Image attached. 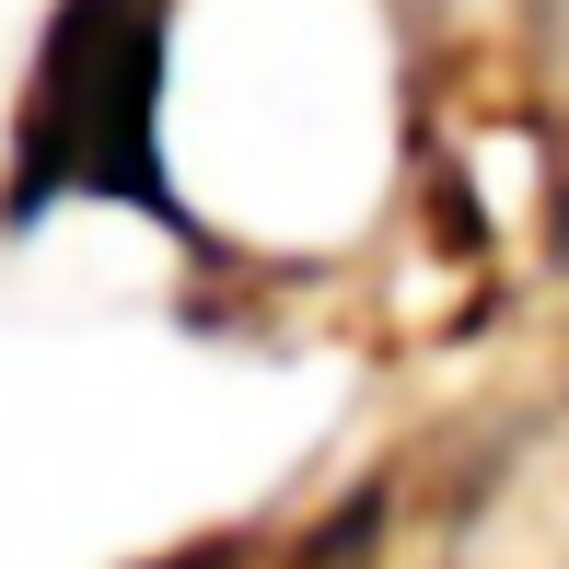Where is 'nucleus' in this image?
<instances>
[{
  "label": "nucleus",
  "instance_id": "nucleus-1",
  "mask_svg": "<svg viewBox=\"0 0 569 569\" xmlns=\"http://www.w3.org/2000/svg\"><path fill=\"white\" fill-rule=\"evenodd\" d=\"M151 117H163V0H70L23 93V187H106L163 210Z\"/></svg>",
  "mask_w": 569,
  "mask_h": 569
}]
</instances>
